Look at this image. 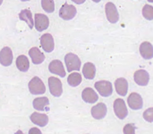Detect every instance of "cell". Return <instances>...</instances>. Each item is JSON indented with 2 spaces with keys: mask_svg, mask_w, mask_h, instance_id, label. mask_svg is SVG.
<instances>
[{
  "mask_svg": "<svg viewBox=\"0 0 153 134\" xmlns=\"http://www.w3.org/2000/svg\"><path fill=\"white\" fill-rule=\"evenodd\" d=\"M65 62L68 72H71L74 70L79 71L80 70L81 61H80V58L73 53H69L66 54L65 57Z\"/></svg>",
  "mask_w": 153,
  "mask_h": 134,
  "instance_id": "1",
  "label": "cell"
},
{
  "mask_svg": "<svg viewBox=\"0 0 153 134\" xmlns=\"http://www.w3.org/2000/svg\"><path fill=\"white\" fill-rule=\"evenodd\" d=\"M28 89L32 94H44L46 92L45 85L39 77L35 76L28 83Z\"/></svg>",
  "mask_w": 153,
  "mask_h": 134,
  "instance_id": "2",
  "label": "cell"
},
{
  "mask_svg": "<svg viewBox=\"0 0 153 134\" xmlns=\"http://www.w3.org/2000/svg\"><path fill=\"white\" fill-rule=\"evenodd\" d=\"M113 110H114L115 114L117 115L118 118L123 120L128 115V110H127L126 105L122 98H117L115 100L113 103Z\"/></svg>",
  "mask_w": 153,
  "mask_h": 134,
  "instance_id": "3",
  "label": "cell"
},
{
  "mask_svg": "<svg viewBox=\"0 0 153 134\" xmlns=\"http://www.w3.org/2000/svg\"><path fill=\"white\" fill-rule=\"evenodd\" d=\"M94 86L100 94L103 97H109L113 94V85L109 81H99L96 82Z\"/></svg>",
  "mask_w": 153,
  "mask_h": 134,
  "instance_id": "4",
  "label": "cell"
},
{
  "mask_svg": "<svg viewBox=\"0 0 153 134\" xmlns=\"http://www.w3.org/2000/svg\"><path fill=\"white\" fill-rule=\"evenodd\" d=\"M76 14V9L74 7V5H69L65 2L61 6L59 11V16L64 20H71L75 17Z\"/></svg>",
  "mask_w": 153,
  "mask_h": 134,
  "instance_id": "5",
  "label": "cell"
},
{
  "mask_svg": "<svg viewBox=\"0 0 153 134\" xmlns=\"http://www.w3.org/2000/svg\"><path fill=\"white\" fill-rule=\"evenodd\" d=\"M48 86L51 94L54 97H60L63 93L62 83L61 80L56 77H50L48 78Z\"/></svg>",
  "mask_w": 153,
  "mask_h": 134,
  "instance_id": "6",
  "label": "cell"
},
{
  "mask_svg": "<svg viewBox=\"0 0 153 134\" xmlns=\"http://www.w3.org/2000/svg\"><path fill=\"white\" fill-rule=\"evenodd\" d=\"M105 12H106V18L110 23H117L119 21L120 15L117 11L116 5L113 2H107L105 5Z\"/></svg>",
  "mask_w": 153,
  "mask_h": 134,
  "instance_id": "7",
  "label": "cell"
},
{
  "mask_svg": "<svg viewBox=\"0 0 153 134\" xmlns=\"http://www.w3.org/2000/svg\"><path fill=\"white\" fill-rule=\"evenodd\" d=\"M49 26V18L45 15L38 14L35 15V27L38 31H43L47 29Z\"/></svg>",
  "mask_w": 153,
  "mask_h": 134,
  "instance_id": "8",
  "label": "cell"
},
{
  "mask_svg": "<svg viewBox=\"0 0 153 134\" xmlns=\"http://www.w3.org/2000/svg\"><path fill=\"white\" fill-rule=\"evenodd\" d=\"M41 46L46 53H51L54 51V41L52 35L51 34H45L40 38Z\"/></svg>",
  "mask_w": 153,
  "mask_h": 134,
  "instance_id": "9",
  "label": "cell"
},
{
  "mask_svg": "<svg viewBox=\"0 0 153 134\" xmlns=\"http://www.w3.org/2000/svg\"><path fill=\"white\" fill-rule=\"evenodd\" d=\"M48 70L51 73L59 75L61 78H64L66 75L64 65L62 62L58 59H54L51 62L48 66Z\"/></svg>",
  "mask_w": 153,
  "mask_h": 134,
  "instance_id": "10",
  "label": "cell"
},
{
  "mask_svg": "<svg viewBox=\"0 0 153 134\" xmlns=\"http://www.w3.org/2000/svg\"><path fill=\"white\" fill-rule=\"evenodd\" d=\"M129 107L132 110H139L143 108V101L141 95L138 93L132 92L129 94L127 99Z\"/></svg>",
  "mask_w": 153,
  "mask_h": 134,
  "instance_id": "11",
  "label": "cell"
},
{
  "mask_svg": "<svg viewBox=\"0 0 153 134\" xmlns=\"http://www.w3.org/2000/svg\"><path fill=\"white\" fill-rule=\"evenodd\" d=\"M13 60V54L9 47H5L0 51V63L4 66H9Z\"/></svg>",
  "mask_w": 153,
  "mask_h": 134,
  "instance_id": "12",
  "label": "cell"
},
{
  "mask_svg": "<svg viewBox=\"0 0 153 134\" xmlns=\"http://www.w3.org/2000/svg\"><path fill=\"white\" fill-rule=\"evenodd\" d=\"M134 80L140 86H146L149 82V74L145 70H139L134 73Z\"/></svg>",
  "mask_w": 153,
  "mask_h": 134,
  "instance_id": "13",
  "label": "cell"
},
{
  "mask_svg": "<svg viewBox=\"0 0 153 134\" xmlns=\"http://www.w3.org/2000/svg\"><path fill=\"white\" fill-rule=\"evenodd\" d=\"M107 108L104 103H99L91 108V114L97 120H101L106 117Z\"/></svg>",
  "mask_w": 153,
  "mask_h": 134,
  "instance_id": "14",
  "label": "cell"
},
{
  "mask_svg": "<svg viewBox=\"0 0 153 134\" xmlns=\"http://www.w3.org/2000/svg\"><path fill=\"white\" fill-rule=\"evenodd\" d=\"M82 98L86 103L94 104L98 101L99 97L92 88H86L82 92Z\"/></svg>",
  "mask_w": 153,
  "mask_h": 134,
  "instance_id": "15",
  "label": "cell"
},
{
  "mask_svg": "<svg viewBox=\"0 0 153 134\" xmlns=\"http://www.w3.org/2000/svg\"><path fill=\"white\" fill-rule=\"evenodd\" d=\"M28 55L31 57L32 63L36 65L42 63L45 59V56L44 55L43 53L36 47L30 49Z\"/></svg>",
  "mask_w": 153,
  "mask_h": 134,
  "instance_id": "16",
  "label": "cell"
},
{
  "mask_svg": "<svg viewBox=\"0 0 153 134\" xmlns=\"http://www.w3.org/2000/svg\"><path fill=\"white\" fill-rule=\"evenodd\" d=\"M139 52L145 59H152L153 57L152 44L148 41L143 42L139 47Z\"/></svg>",
  "mask_w": 153,
  "mask_h": 134,
  "instance_id": "17",
  "label": "cell"
},
{
  "mask_svg": "<svg viewBox=\"0 0 153 134\" xmlns=\"http://www.w3.org/2000/svg\"><path fill=\"white\" fill-rule=\"evenodd\" d=\"M30 120L32 123L39 127H45L48 123V117L45 113H40L38 112H34L30 116Z\"/></svg>",
  "mask_w": 153,
  "mask_h": 134,
  "instance_id": "18",
  "label": "cell"
},
{
  "mask_svg": "<svg viewBox=\"0 0 153 134\" xmlns=\"http://www.w3.org/2000/svg\"><path fill=\"white\" fill-rule=\"evenodd\" d=\"M33 107L37 111H49V100L47 97H36L33 101Z\"/></svg>",
  "mask_w": 153,
  "mask_h": 134,
  "instance_id": "19",
  "label": "cell"
},
{
  "mask_svg": "<svg viewBox=\"0 0 153 134\" xmlns=\"http://www.w3.org/2000/svg\"><path fill=\"white\" fill-rule=\"evenodd\" d=\"M128 82L126 78H119L115 82V88L117 94L121 96H126L128 92Z\"/></svg>",
  "mask_w": 153,
  "mask_h": 134,
  "instance_id": "20",
  "label": "cell"
},
{
  "mask_svg": "<svg viewBox=\"0 0 153 134\" xmlns=\"http://www.w3.org/2000/svg\"><path fill=\"white\" fill-rule=\"evenodd\" d=\"M82 72L87 79H94L96 75L95 65L92 63H86L83 66Z\"/></svg>",
  "mask_w": 153,
  "mask_h": 134,
  "instance_id": "21",
  "label": "cell"
},
{
  "mask_svg": "<svg viewBox=\"0 0 153 134\" xmlns=\"http://www.w3.org/2000/svg\"><path fill=\"white\" fill-rule=\"evenodd\" d=\"M16 66L21 72H27L29 69V60L25 55H20L16 59Z\"/></svg>",
  "mask_w": 153,
  "mask_h": 134,
  "instance_id": "22",
  "label": "cell"
},
{
  "mask_svg": "<svg viewBox=\"0 0 153 134\" xmlns=\"http://www.w3.org/2000/svg\"><path fill=\"white\" fill-rule=\"evenodd\" d=\"M19 18L22 21H24L28 24V27L31 29L33 28L34 26V20L32 18V13L28 9H23L19 13Z\"/></svg>",
  "mask_w": 153,
  "mask_h": 134,
  "instance_id": "23",
  "label": "cell"
},
{
  "mask_svg": "<svg viewBox=\"0 0 153 134\" xmlns=\"http://www.w3.org/2000/svg\"><path fill=\"white\" fill-rule=\"evenodd\" d=\"M82 82V76L80 73L73 72L70 74L68 77V83L72 87L78 86Z\"/></svg>",
  "mask_w": 153,
  "mask_h": 134,
  "instance_id": "24",
  "label": "cell"
},
{
  "mask_svg": "<svg viewBox=\"0 0 153 134\" xmlns=\"http://www.w3.org/2000/svg\"><path fill=\"white\" fill-rule=\"evenodd\" d=\"M143 15L147 20H152L153 18V7L152 5L146 4L143 9Z\"/></svg>",
  "mask_w": 153,
  "mask_h": 134,
  "instance_id": "25",
  "label": "cell"
},
{
  "mask_svg": "<svg viewBox=\"0 0 153 134\" xmlns=\"http://www.w3.org/2000/svg\"><path fill=\"white\" fill-rule=\"evenodd\" d=\"M42 6L43 9L47 13H52L54 11V1H42Z\"/></svg>",
  "mask_w": 153,
  "mask_h": 134,
  "instance_id": "26",
  "label": "cell"
},
{
  "mask_svg": "<svg viewBox=\"0 0 153 134\" xmlns=\"http://www.w3.org/2000/svg\"><path fill=\"white\" fill-rule=\"evenodd\" d=\"M153 108H150L147 109L143 113V117L146 121L152 123L153 121Z\"/></svg>",
  "mask_w": 153,
  "mask_h": 134,
  "instance_id": "27",
  "label": "cell"
},
{
  "mask_svg": "<svg viewBox=\"0 0 153 134\" xmlns=\"http://www.w3.org/2000/svg\"><path fill=\"white\" fill-rule=\"evenodd\" d=\"M136 127L132 124H128L124 127L123 133L124 134H136Z\"/></svg>",
  "mask_w": 153,
  "mask_h": 134,
  "instance_id": "28",
  "label": "cell"
},
{
  "mask_svg": "<svg viewBox=\"0 0 153 134\" xmlns=\"http://www.w3.org/2000/svg\"><path fill=\"white\" fill-rule=\"evenodd\" d=\"M28 134H42V131L38 129V128H37V127H33V128L30 129Z\"/></svg>",
  "mask_w": 153,
  "mask_h": 134,
  "instance_id": "29",
  "label": "cell"
},
{
  "mask_svg": "<svg viewBox=\"0 0 153 134\" xmlns=\"http://www.w3.org/2000/svg\"><path fill=\"white\" fill-rule=\"evenodd\" d=\"M2 3V1H0V5H1Z\"/></svg>",
  "mask_w": 153,
  "mask_h": 134,
  "instance_id": "30",
  "label": "cell"
}]
</instances>
